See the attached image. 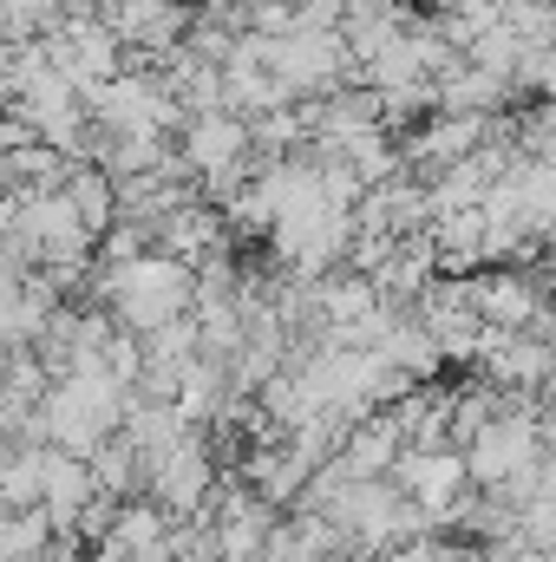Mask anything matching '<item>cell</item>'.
Instances as JSON below:
<instances>
[{
    "instance_id": "cell-1",
    "label": "cell",
    "mask_w": 556,
    "mask_h": 562,
    "mask_svg": "<svg viewBox=\"0 0 556 562\" xmlns=\"http://www.w3.org/2000/svg\"><path fill=\"white\" fill-rule=\"evenodd\" d=\"M99 294L112 301V314H119L125 327L157 334V327L184 321V307H190V294H197V269H184V262L144 249L132 262H112L105 281H99Z\"/></svg>"
},
{
    "instance_id": "cell-2",
    "label": "cell",
    "mask_w": 556,
    "mask_h": 562,
    "mask_svg": "<svg viewBox=\"0 0 556 562\" xmlns=\"http://www.w3.org/2000/svg\"><path fill=\"white\" fill-rule=\"evenodd\" d=\"M537 458L544 451H537V425L531 419H491L465 438V477L471 484H491V491L524 484L537 471Z\"/></svg>"
},
{
    "instance_id": "cell-3",
    "label": "cell",
    "mask_w": 556,
    "mask_h": 562,
    "mask_svg": "<svg viewBox=\"0 0 556 562\" xmlns=\"http://www.w3.org/2000/svg\"><path fill=\"white\" fill-rule=\"evenodd\" d=\"M243 150H249V125H243L236 112H203V119H190V125H184V164H190V170H203V177L236 170V164H243Z\"/></svg>"
},
{
    "instance_id": "cell-4",
    "label": "cell",
    "mask_w": 556,
    "mask_h": 562,
    "mask_svg": "<svg viewBox=\"0 0 556 562\" xmlns=\"http://www.w3.org/2000/svg\"><path fill=\"white\" fill-rule=\"evenodd\" d=\"M465 294H471L478 327H491V334H524L531 314H537V288L524 276H478L465 281Z\"/></svg>"
},
{
    "instance_id": "cell-5",
    "label": "cell",
    "mask_w": 556,
    "mask_h": 562,
    "mask_svg": "<svg viewBox=\"0 0 556 562\" xmlns=\"http://www.w3.org/2000/svg\"><path fill=\"white\" fill-rule=\"evenodd\" d=\"M112 33L144 46V53H164V46L184 40V7L177 0H119L112 7Z\"/></svg>"
},
{
    "instance_id": "cell-6",
    "label": "cell",
    "mask_w": 556,
    "mask_h": 562,
    "mask_svg": "<svg viewBox=\"0 0 556 562\" xmlns=\"http://www.w3.org/2000/svg\"><path fill=\"white\" fill-rule=\"evenodd\" d=\"M511 183H518V203H524V229H556V157L518 164Z\"/></svg>"
},
{
    "instance_id": "cell-7",
    "label": "cell",
    "mask_w": 556,
    "mask_h": 562,
    "mask_svg": "<svg viewBox=\"0 0 556 562\" xmlns=\"http://www.w3.org/2000/svg\"><path fill=\"white\" fill-rule=\"evenodd\" d=\"M66 203L79 210V223H86L92 236H105V223H112V210H119V190L105 183V170H92V164H79V170L66 177Z\"/></svg>"
},
{
    "instance_id": "cell-8",
    "label": "cell",
    "mask_w": 556,
    "mask_h": 562,
    "mask_svg": "<svg viewBox=\"0 0 556 562\" xmlns=\"http://www.w3.org/2000/svg\"><path fill=\"white\" fill-rule=\"evenodd\" d=\"M544 386H551V400H556V360H551V380H544Z\"/></svg>"
},
{
    "instance_id": "cell-9",
    "label": "cell",
    "mask_w": 556,
    "mask_h": 562,
    "mask_svg": "<svg viewBox=\"0 0 556 562\" xmlns=\"http://www.w3.org/2000/svg\"><path fill=\"white\" fill-rule=\"evenodd\" d=\"M243 7H249V13H256V7H269V0H243Z\"/></svg>"
},
{
    "instance_id": "cell-10",
    "label": "cell",
    "mask_w": 556,
    "mask_h": 562,
    "mask_svg": "<svg viewBox=\"0 0 556 562\" xmlns=\"http://www.w3.org/2000/svg\"><path fill=\"white\" fill-rule=\"evenodd\" d=\"M0 458H7V451H0Z\"/></svg>"
}]
</instances>
